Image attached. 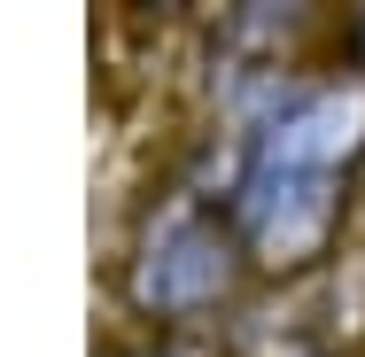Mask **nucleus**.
Segmentation results:
<instances>
[{"label":"nucleus","instance_id":"obj_4","mask_svg":"<svg viewBox=\"0 0 365 357\" xmlns=\"http://www.w3.org/2000/svg\"><path fill=\"white\" fill-rule=\"evenodd\" d=\"M125 357H202L195 342H148V350H125Z\"/></svg>","mask_w":365,"mask_h":357},{"label":"nucleus","instance_id":"obj_2","mask_svg":"<svg viewBox=\"0 0 365 357\" xmlns=\"http://www.w3.org/2000/svg\"><path fill=\"white\" fill-rule=\"evenodd\" d=\"M257 264H249V249H241V233H233V217L225 202H171V210L155 217L140 233V249H133V303H140L148 319H202V311H225L241 280H249Z\"/></svg>","mask_w":365,"mask_h":357},{"label":"nucleus","instance_id":"obj_1","mask_svg":"<svg viewBox=\"0 0 365 357\" xmlns=\"http://www.w3.org/2000/svg\"><path fill=\"white\" fill-rule=\"evenodd\" d=\"M365 171V78L327 71V78H288L264 93L241 163L225 179V217L249 249L257 272H311L327 264L350 187Z\"/></svg>","mask_w":365,"mask_h":357},{"label":"nucleus","instance_id":"obj_3","mask_svg":"<svg viewBox=\"0 0 365 357\" xmlns=\"http://www.w3.org/2000/svg\"><path fill=\"white\" fill-rule=\"evenodd\" d=\"M342 39H350V63H358V78H365V8L350 16V31H342Z\"/></svg>","mask_w":365,"mask_h":357}]
</instances>
